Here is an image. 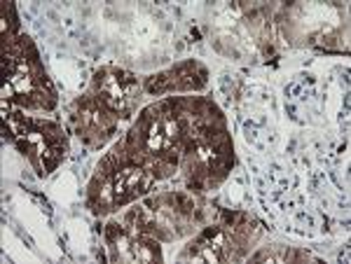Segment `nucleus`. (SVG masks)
Here are the masks:
<instances>
[{
    "label": "nucleus",
    "instance_id": "1",
    "mask_svg": "<svg viewBox=\"0 0 351 264\" xmlns=\"http://www.w3.org/2000/svg\"><path fill=\"white\" fill-rule=\"evenodd\" d=\"M155 185L157 178L148 168L136 164L120 140L96 166L87 185V206L94 215H106L145 196Z\"/></svg>",
    "mask_w": 351,
    "mask_h": 264
},
{
    "label": "nucleus",
    "instance_id": "2",
    "mask_svg": "<svg viewBox=\"0 0 351 264\" xmlns=\"http://www.w3.org/2000/svg\"><path fill=\"white\" fill-rule=\"evenodd\" d=\"M5 140H12L19 153L31 161L38 176H47L64 161L68 153V143L64 129L56 122L38 120L26 115L24 110H5L3 115Z\"/></svg>",
    "mask_w": 351,
    "mask_h": 264
},
{
    "label": "nucleus",
    "instance_id": "3",
    "mask_svg": "<svg viewBox=\"0 0 351 264\" xmlns=\"http://www.w3.org/2000/svg\"><path fill=\"white\" fill-rule=\"evenodd\" d=\"M120 117L106 108L92 92L84 94L71 105V127L73 133L82 140L87 148L99 150L112 138Z\"/></svg>",
    "mask_w": 351,
    "mask_h": 264
},
{
    "label": "nucleus",
    "instance_id": "4",
    "mask_svg": "<svg viewBox=\"0 0 351 264\" xmlns=\"http://www.w3.org/2000/svg\"><path fill=\"white\" fill-rule=\"evenodd\" d=\"M92 94L120 120L134 115L138 98L143 94V82L129 70L122 68H101L92 80Z\"/></svg>",
    "mask_w": 351,
    "mask_h": 264
},
{
    "label": "nucleus",
    "instance_id": "5",
    "mask_svg": "<svg viewBox=\"0 0 351 264\" xmlns=\"http://www.w3.org/2000/svg\"><path fill=\"white\" fill-rule=\"evenodd\" d=\"M104 239L110 262H162L160 241L132 234L122 222L106 224Z\"/></svg>",
    "mask_w": 351,
    "mask_h": 264
},
{
    "label": "nucleus",
    "instance_id": "6",
    "mask_svg": "<svg viewBox=\"0 0 351 264\" xmlns=\"http://www.w3.org/2000/svg\"><path fill=\"white\" fill-rule=\"evenodd\" d=\"M208 82V70L199 61H183L173 68L162 70L143 80V92L150 96H167V94H188L199 92Z\"/></svg>",
    "mask_w": 351,
    "mask_h": 264
},
{
    "label": "nucleus",
    "instance_id": "7",
    "mask_svg": "<svg viewBox=\"0 0 351 264\" xmlns=\"http://www.w3.org/2000/svg\"><path fill=\"white\" fill-rule=\"evenodd\" d=\"M216 222L225 232V262H237L246 257L248 248L260 239L263 227L253 215L218 209Z\"/></svg>",
    "mask_w": 351,
    "mask_h": 264
},
{
    "label": "nucleus",
    "instance_id": "8",
    "mask_svg": "<svg viewBox=\"0 0 351 264\" xmlns=\"http://www.w3.org/2000/svg\"><path fill=\"white\" fill-rule=\"evenodd\" d=\"M180 262H225V232L223 227L213 220L211 224L202 227L195 234V239L185 246V250L178 255Z\"/></svg>",
    "mask_w": 351,
    "mask_h": 264
},
{
    "label": "nucleus",
    "instance_id": "9",
    "mask_svg": "<svg viewBox=\"0 0 351 264\" xmlns=\"http://www.w3.org/2000/svg\"><path fill=\"white\" fill-rule=\"evenodd\" d=\"M302 260H311L309 252L284 248V246H274L271 250L256 252V255L251 257V262H302Z\"/></svg>",
    "mask_w": 351,
    "mask_h": 264
},
{
    "label": "nucleus",
    "instance_id": "10",
    "mask_svg": "<svg viewBox=\"0 0 351 264\" xmlns=\"http://www.w3.org/2000/svg\"><path fill=\"white\" fill-rule=\"evenodd\" d=\"M3 42L5 40H12L21 33L19 28V19H16V12H14V5L12 3H3Z\"/></svg>",
    "mask_w": 351,
    "mask_h": 264
}]
</instances>
